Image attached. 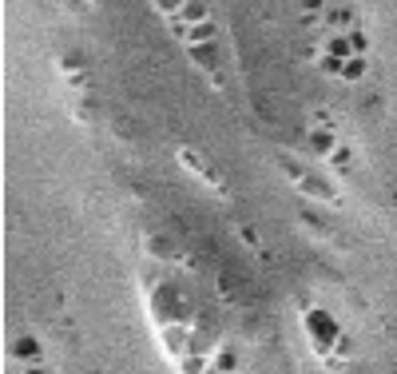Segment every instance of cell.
Wrapping results in <instances>:
<instances>
[{
  "label": "cell",
  "mask_w": 397,
  "mask_h": 374,
  "mask_svg": "<svg viewBox=\"0 0 397 374\" xmlns=\"http://www.w3.org/2000/svg\"><path fill=\"white\" fill-rule=\"evenodd\" d=\"M306 323H310V335H314V342H318V347H326V342L334 347L338 323L330 319V314H326V311H310V314H306Z\"/></svg>",
  "instance_id": "6da1fadb"
},
{
  "label": "cell",
  "mask_w": 397,
  "mask_h": 374,
  "mask_svg": "<svg viewBox=\"0 0 397 374\" xmlns=\"http://www.w3.org/2000/svg\"><path fill=\"white\" fill-rule=\"evenodd\" d=\"M310 148L318 151V155H330V151H334V132H322V127L310 132Z\"/></svg>",
  "instance_id": "7a4b0ae2"
},
{
  "label": "cell",
  "mask_w": 397,
  "mask_h": 374,
  "mask_svg": "<svg viewBox=\"0 0 397 374\" xmlns=\"http://www.w3.org/2000/svg\"><path fill=\"white\" fill-rule=\"evenodd\" d=\"M361 76H366V56H354V60H346V68H342V80L358 84Z\"/></svg>",
  "instance_id": "3957f363"
},
{
  "label": "cell",
  "mask_w": 397,
  "mask_h": 374,
  "mask_svg": "<svg viewBox=\"0 0 397 374\" xmlns=\"http://www.w3.org/2000/svg\"><path fill=\"white\" fill-rule=\"evenodd\" d=\"M349 44H354V56H366V52H370V36H366V32H358V28L349 32Z\"/></svg>",
  "instance_id": "277c9868"
},
{
  "label": "cell",
  "mask_w": 397,
  "mask_h": 374,
  "mask_svg": "<svg viewBox=\"0 0 397 374\" xmlns=\"http://www.w3.org/2000/svg\"><path fill=\"white\" fill-rule=\"evenodd\" d=\"M203 374H223V370H219V366H207V370H203Z\"/></svg>",
  "instance_id": "5b68a950"
}]
</instances>
